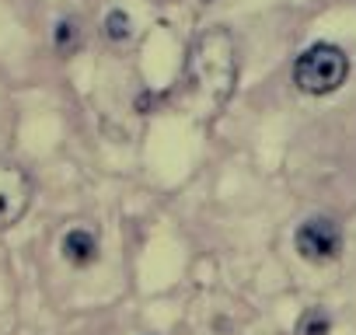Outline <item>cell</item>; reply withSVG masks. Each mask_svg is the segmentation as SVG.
Segmentation results:
<instances>
[{
  "instance_id": "obj_5",
  "label": "cell",
  "mask_w": 356,
  "mask_h": 335,
  "mask_svg": "<svg viewBox=\"0 0 356 335\" xmlns=\"http://www.w3.org/2000/svg\"><path fill=\"white\" fill-rule=\"evenodd\" d=\"M63 255H67V262L70 265H91L95 259H98V241H95V234L88 231V227H74V231H67L63 234Z\"/></svg>"
},
{
  "instance_id": "obj_1",
  "label": "cell",
  "mask_w": 356,
  "mask_h": 335,
  "mask_svg": "<svg viewBox=\"0 0 356 335\" xmlns=\"http://www.w3.org/2000/svg\"><path fill=\"white\" fill-rule=\"evenodd\" d=\"M238 84V49L227 28H207L203 35L193 39L186 63H182V77L171 95L175 108L186 112L193 119L213 122L224 105L231 101Z\"/></svg>"
},
{
  "instance_id": "obj_2",
  "label": "cell",
  "mask_w": 356,
  "mask_h": 335,
  "mask_svg": "<svg viewBox=\"0 0 356 335\" xmlns=\"http://www.w3.org/2000/svg\"><path fill=\"white\" fill-rule=\"evenodd\" d=\"M346 74H349V60L332 42H314L293 63V84L304 95H332L335 88L346 84Z\"/></svg>"
},
{
  "instance_id": "obj_8",
  "label": "cell",
  "mask_w": 356,
  "mask_h": 335,
  "mask_svg": "<svg viewBox=\"0 0 356 335\" xmlns=\"http://www.w3.org/2000/svg\"><path fill=\"white\" fill-rule=\"evenodd\" d=\"M70 39H74V25H70V22H63V25L56 28V46L67 53V49H70Z\"/></svg>"
},
{
  "instance_id": "obj_3",
  "label": "cell",
  "mask_w": 356,
  "mask_h": 335,
  "mask_svg": "<svg viewBox=\"0 0 356 335\" xmlns=\"http://www.w3.org/2000/svg\"><path fill=\"white\" fill-rule=\"evenodd\" d=\"M32 206V175L18 161L0 157V231L22 224Z\"/></svg>"
},
{
  "instance_id": "obj_6",
  "label": "cell",
  "mask_w": 356,
  "mask_h": 335,
  "mask_svg": "<svg viewBox=\"0 0 356 335\" xmlns=\"http://www.w3.org/2000/svg\"><path fill=\"white\" fill-rule=\"evenodd\" d=\"M332 332V321L321 307H307L297 321V335H328Z\"/></svg>"
},
{
  "instance_id": "obj_7",
  "label": "cell",
  "mask_w": 356,
  "mask_h": 335,
  "mask_svg": "<svg viewBox=\"0 0 356 335\" xmlns=\"http://www.w3.org/2000/svg\"><path fill=\"white\" fill-rule=\"evenodd\" d=\"M105 35L115 39V42L129 39V18H126V11H108V18H105Z\"/></svg>"
},
{
  "instance_id": "obj_4",
  "label": "cell",
  "mask_w": 356,
  "mask_h": 335,
  "mask_svg": "<svg viewBox=\"0 0 356 335\" xmlns=\"http://www.w3.org/2000/svg\"><path fill=\"white\" fill-rule=\"evenodd\" d=\"M297 252L307 262H332L342 252V231L328 217H311L297 227Z\"/></svg>"
}]
</instances>
